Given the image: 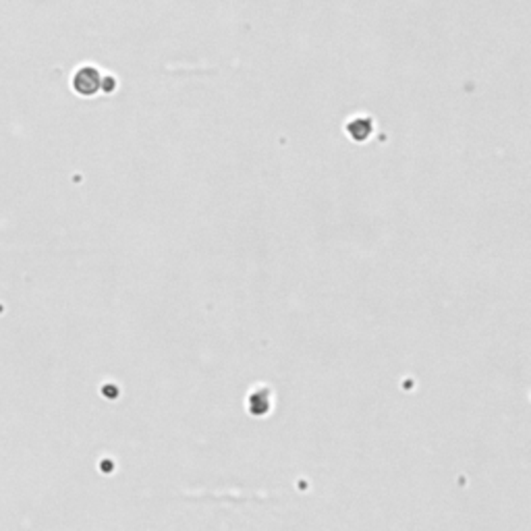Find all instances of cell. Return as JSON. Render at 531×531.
<instances>
[{
  "instance_id": "obj_1",
  "label": "cell",
  "mask_w": 531,
  "mask_h": 531,
  "mask_svg": "<svg viewBox=\"0 0 531 531\" xmlns=\"http://www.w3.org/2000/svg\"><path fill=\"white\" fill-rule=\"evenodd\" d=\"M75 87L81 93H93L100 87V75L96 69H81L75 77Z\"/></svg>"
}]
</instances>
